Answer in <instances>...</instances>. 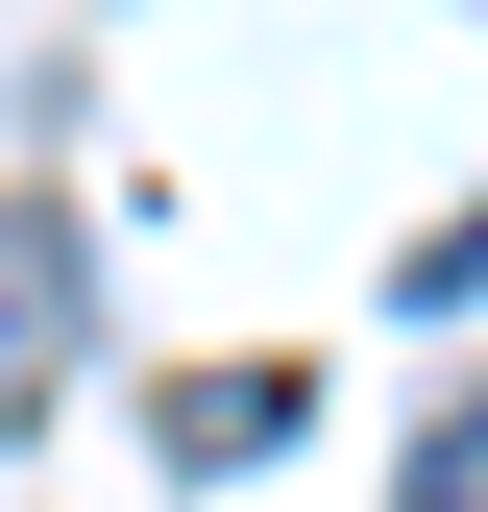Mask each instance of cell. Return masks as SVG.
I'll return each instance as SVG.
<instances>
[{
    "instance_id": "obj_1",
    "label": "cell",
    "mask_w": 488,
    "mask_h": 512,
    "mask_svg": "<svg viewBox=\"0 0 488 512\" xmlns=\"http://www.w3.org/2000/svg\"><path fill=\"white\" fill-rule=\"evenodd\" d=\"M49 366H74V220L0 196V439H49Z\"/></svg>"
},
{
    "instance_id": "obj_2",
    "label": "cell",
    "mask_w": 488,
    "mask_h": 512,
    "mask_svg": "<svg viewBox=\"0 0 488 512\" xmlns=\"http://www.w3.org/2000/svg\"><path fill=\"white\" fill-rule=\"evenodd\" d=\"M293 415H318V366H171V415H147V439H171V464L220 488V464H269Z\"/></svg>"
},
{
    "instance_id": "obj_3",
    "label": "cell",
    "mask_w": 488,
    "mask_h": 512,
    "mask_svg": "<svg viewBox=\"0 0 488 512\" xmlns=\"http://www.w3.org/2000/svg\"><path fill=\"white\" fill-rule=\"evenodd\" d=\"M391 512H488V415H415V464H391Z\"/></svg>"
}]
</instances>
